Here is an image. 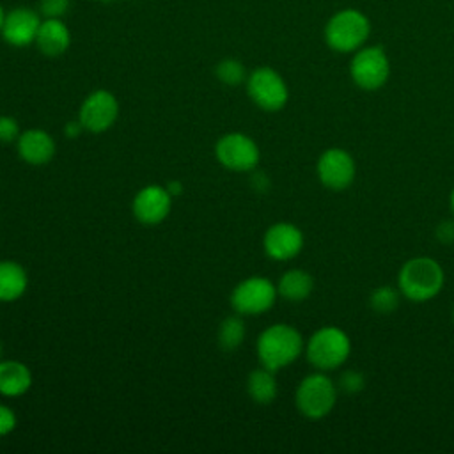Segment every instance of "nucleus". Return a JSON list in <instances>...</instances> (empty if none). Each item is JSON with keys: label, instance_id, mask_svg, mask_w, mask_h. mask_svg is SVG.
<instances>
[{"label": "nucleus", "instance_id": "obj_1", "mask_svg": "<svg viewBox=\"0 0 454 454\" xmlns=\"http://www.w3.org/2000/svg\"><path fill=\"white\" fill-rule=\"evenodd\" d=\"M305 349L301 333L287 323H275L264 328L255 342L259 364L271 371L291 365Z\"/></svg>", "mask_w": 454, "mask_h": 454}, {"label": "nucleus", "instance_id": "obj_2", "mask_svg": "<svg viewBox=\"0 0 454 454\" xmlns=\"http://www.w3.org/2000/svg\"><path fill=\"white\" fill-rule=\"evenodd\" d=\"M445 284V273L438 261L426 255L408 259L397 275V289L410 301L422 303L433 300Z\"/></svg>", "mask_w": 454, "mask_h": 454}, {"label": "nucleus", "instance_id": "obj_3", "mask_svg": "<svg viewBox=\"0 0 454 454\" xmlns=\"http://www.w3.org/2000/svg\"><path fill=\"white\" fill-rule=\"evenodd\" d=\"M305 356L317 371H333L346 364L351 355V339L339 326L317 328L305 342Z\"/></svg>", "mask_w": 454, "mask_h": 454}, {"label": "nucleus", "instance_id": "obj_4", "mask_svg": "<svg viewBox=\"0 0 454 454\" xmlns=\"http://www.w3.org/2000/svg\"><path fill=\"white\" fill-rule=\"evenodd\" d=\"M337 395V383H333V380L326 376L325 371H316L307 374L298 383L294 392V404L303 417L310 420H319L333 410Z\"/></svg>", "mask_w": 454, "mask_h": 454}, {"label": "nucleus", "instance_id": "obj_5", "mask_svg": "<svg viewBox=\"0 0 454 454\" xmlns=\"http://www.w3.org/2000/svg\"><path fill=\"white\" fill-rule=\"evenodd\" d=\"M371 34L369 18L356 9L335 12L325 27L326 44L339 53H351L364 46Z\"/></svg>", "mask_w": 454, "mask_h": 454}, {"label": "nucleus", "instance_id": "obj_6", "mask_svg": "<svg viewBox=\"0 0 454 454\" xmlns=\"http://www.w3.org/2000/svg\"><path fill=\"white\" fill-rule=\"evenodd\" d=\"M349 76L362 90L381 89L390 76V62L381 46H362L349 62Z\"/></svg>", "mask_w": 454, "mask_h": 454}, {"label": "nucleus", "instance_id": "obj_7", "mask_svg": "<svg viewBox=\"0 0 454 454\" xmlns=\"http://www.w3.org/2000/svg\"><path fill=\"white\" fill-rule=\"evenodd\" d=\"M247 92L250 99L266 112L282 110L289 99L287 83L268 66L257 67L247 76Z\"/></svg>", "mask_w": 454, "mask_h": 454}, {"label": "nucleus", "instance_id": "obj_8", "mask_svg": "<svg viewBox=\"0 0 454 454\" xmlns=\"http://www.w3.org/2000/svg\"><path fill=\"white\" fill-rule=\"evenodd\" d=\"M277 296V286L270 278L248 277L234 287L231 305L239 316H259L275 305Z\"/></svg>", "mask_w": 454, "mask_h": 454}, {"label": "nucleus", "instance_id": "obj_9", "mask_svg": "<svg viewBox=\"0 0 454 454\" xmlns=\"http://www.w3.org/2000/svg\"><path fill=\"white\" fill-rule=\"evenodd\" d=\"M215 156L229 170L248 172L257 167L261 151L254 138L245 133L232 131L218 138L215 145Z\"/></svg>", "mask_w": 454, "mask_h": 454}, {"label": "nucleus", "instance_id": "obj_10", "mask_svg": "<svg viewBox=\"0 0 454 454\" xmlns=\"http://www.w3.org/2000/svg\"><path fill=\"white\" fill-rule=\"evenodd\" d=\"M321 184L328 190L340 192L351 186L356 176V163L351 153L342 147H330L323 151L316 165Z\"/></svg>", "mask_w": 454, "mask_h": 454}, {"label": "nucleus", "instance_id": "obj_11", "mask_svg": "<svg viewBox=\"0 0 454 454\" xmlns=\"http://www.w3.org/2000/svg\"><path fill=\"white\" fill-rule=\"evenodd\" d=\"M119 115V101L117 98L105 89L90 92L78 112V121L82 122L85 131L103 133L114 126Z\"/></svg>", "mask_w": 454, "mask_h": 454}, {"label": "nucleus", "instance_id": "obj_12", "mask_svg": "<svg viewBox=\"0 0 454 454\" xmlns=\"http://www.w3.org/2000/svg\"><path fill=\"white\" fill-rule=\"evenodd\" d=\"M305 238L298 225L291 222H277L270 225L262 238L264 252L273 261H291L303 248Z\"/></svg>", "mask_w": 454, "mask_h": 454}, {"label": "nucleus", "instance_id": "obj_13", "mask_svg": "<svg viewBox=\"0 0 454 454\" xmlns=\"http://www.w3.org/2000/svg\"><path fill=\"white\" fill-rule=\"evenodd\" d=\"M172 207V195L165 186L147 184L133 199L131 211L144 225H156L163 222Z\"/></svg>", "mask_w": 454, "mask_h": 454}, {"label": "nucleus", "instance_id": "obj_14", "mask_svg": "<svg viewBox=\"0 0 454 454\" xmlns=\"http://www.w3.org/2000/svg\"><path fill=\"white\" fill-rule=\"evenodd\" d=\"M39 14L30 7H14L9 12H5L4 25L0 35L5 43L16 48L28 46L35 43V35L41 25Z\"/></svg>", "mask_w": 454, "mask_h": 454}, {"label": "nucleus", "instance_id": "obj_15", "mask_svg": "<svg viewBox=\"0 0 454 454\" xmlns=\"http://www.w3.org/2000/svg\"><path fill=\"white\" fill-rule=\"evenodd\" d=\"M16 149L23 161L30 165H44L55 154V142L48 131L30 128L20 133L16 140Z\"/></svg>", "mask_w": 454, "mask_h": 454}, {"label": "nucleus", "instance_id": "obj_16", "mask_svg": "<svg viewBox=\"0 0 454 454\" xmlns=\"http://www.w3.org/2000/svg\"><path fill=\"white\" fill-rule=\"evenodd\" d=\"M35 44L46 57H59L67 51L71 44V34L60 18H44L39 25Z\"/></svg>", "mask_w": 454, "mask_h": 454}, {"label": "nucleus", "instance_id": "obj_17", "mask_svg": "<svg viewBox=\"0 0 454 454\" xmlns=\"http://www.w3.org/2000/svg\"><path fill=\"white\" fill-rule=\"evenodd\" d=\"M32 385L30 369L20 360H0V394L5 397H20Z\"/></svg>", "mask_w": 454, "mask_h": 454}, {"label": "nucleus", "instance_id": "obj_18", "mask_svg": "<svg viewBox=\"0 0 454 454\" xmlns=\"http://www.w3.org/2000/svg\"><path fill=\"white\" fill-rule=\"evenodd\" d=\"M312 289H314V278L309 271H305L301 268L287 270L277 284L278 296L291 303L305 301L310 296Z\"/></svg>", "mask_w": 454, "mask_h": 454}, {"label": "nucleus", "instance_id": "obj_19", "mask_svg": "<svg viewBox=\"0 0 454 454\" xmlns=\"http://www.w3.org/2000/svg\"><path fill=\"white\" fill-rule=\"evenodd\" d=\"M28 286L27 271L16 261H0V301H16Z\"/></svg>", "mask_w": 454, "mask_h": 454}, {"label": "nucleus", "instance_id": "obj_20", "mask_svg": "<svg viewBox=\"0 0 454 454\" xmlns=\"http://www.w3.org/2000/svg\"><path fill=\"white\" fill-rule=\"evenodd\" d=\"M247 392L250 399L255 401L257 404L273 403L278 392L275 371L266 369L262 365L259 369H254L247 378Z\"/></svg>", "mask_w": 454, "mask_h": 454}, {"label": "nucleus", "instance_id": "obj_21", "mask_svg": "<svg viewBox=\"0 0 454 454\" xmlns=\"http://www.w3.org/2000/svg\"><path fill=\"white\" fill-rule=\"evenodd\" d=\"M245 339V323L239 316L225 317L218 326V344L225 351H232L241 346Z\"/></svg>", "mask_w": 454, "mask_h": 454}, {"label": "nucleus", "instance_id": "obj_22", "mask_svg": "<svg viewBox=\"0 0 454 454\" xmlns=\"http://www.w3.org/2000/svg\"><path fill=\"white\" fill-rule=\"evenodd\" d=\"M401 301V293L397 287L392 286H380L369 296V305L376 314L387 316L392 314Z\"/></svg>", "mask_w": 454, "mask_h": 454}, {"label": "nucleus", "instance_id": "obj_23", "mask_svg": "<svg viewBox=\"0 0 454 454\" xmlns=\"http://www.w3.org/2000/svg\"><path fill=\"white\" fill-rule=\"evenodd\" d=\"M216 78L225 85H239L247 80L245 66L236 59H223L215 67Z\"/></svg>", "mask_w": 454, "mask_h": 454}, {"label": "nucleus", "instance_id": "obj_24", "mask_svg": "<svg viewBox=\"0 0 454 454\" xmlns=\"http://www.w3.org/2000/svg\"><path fill=\"white\" fill-rule=\"evenodd\" d=\"M339 390H342L344 394H358L364 390L365 387V378L360 371L355 369H348L344 372H340L339 381H337Z\"/></svg>", "mask_w": 454, "mask_h": 454}, {"label": "nucleus", "instance_id": "obj_25", "mask_svg": "<svg viewBox=\"0 0 454 454\" xmlns=\"http://www.w3.org/2000/svg\"><path fill=\"white\" fill-rule=\"evenodd\" d=\"M20 124L11 115H0V144L16 142L20 137Z\"/></svg>", "mask_w": 454, "mask_h": 454}, {"label": "nucleus", "instance_id": "obj_26", "mask_svg": "<svg viewBox=\"0 0 454 454\" xmlns=\"http://www.w3.org/2000/svg\"><path fill=\"white\" fill-rule=\"evenodd\" d=\"M69 7V0H41L39 11L44 18H60Z\"/></svg>", "mask_w": 454, "mask_h": 454}, {"label": "nucleus", "instance_id": "obj_27", "mask_svg": "<svg viewBox=\"0 0 454 454\" xmlns=\"http://www.w3.org/2000/svg\"><path fill=\"white\" fill-rule=\"evenodd\" d=\"M16 413L7 404H0V436L9 434L16 427Z\"/></svg>", "mask_w": 454, "mask_h": 454}, {"label": "nucleus", "instance_id": "obj_28", "mask_svg": "<svg viewBox=\"0 0 454 454\" xmlns=\"http://www.w3.org/2000/svg\"><path fill=\"white\" fill-rule=\"evenodd\" d=\"M434 236L442 245L454 243V220H443L436 225Z\"/></svg>", "mask_w": 454, "mask_h": 454}, {"label": "nucleus", "instance_id": "obj_29", "mask_svg": "<svg viewBox=\"0 0 454 454\" xmlns=\"http://www.w3.org/2000/svg\"><path fill=\"white\" fill-rule=\"evenodd\" d=\"M64 131H66V135H67V137L74 138V137H78V135L83 131V126H82V122H80V121H69V122L66 124Z\"/></svg>", "mask_w": 454, "mask_h": 454}, {"label": "nucleus", "instance_id": "obj_30", "mask_svg": "<svg viewBox=\"0 0 454 454\" xmlns=\"http://www.w3.org/2000/svg\"><path fill=\"white\" fill-rule=\"evenodd\" d=\"M167 190H168V193L174 197L176 193H181V183L179 181H172V183H168V186H165Z\"/></svg>", "mask_w": 454, "mask_h": 454}, {"label": "nucleus", "instance_id": "obj_31", "mask_svg": "<svg viewBox=\"0 0 454 454\" xmlns=\"http://www.w3.org/2000/svg\"><path fill=\"white\" fill-rule=\"evenodd\" d=\"M449 206H450V211H452V215H454V188H452V192H450V195H449Z\"/></svg>", "mask_w": 454, "mask_h": 454}, {"label": "nucleus", "instance_id": "obj_32", "mask_svg": "<svg viewBox=\"0 0 454 454\" xmlns=\"http://www.w3.org/2000/svg\"><path fill=\"white\" fill-rule=\"evenodd\" d=\"M4 18H5V11L4 7L0 5V32H2V25H4Z\"/></svg>", "mask_w": 454, "mask_h": 454}, {"label": "nucleus", "instance_id": "obj_33", "mask_svg": "<svg viewBox=\"0 0 454 454\" xmlns=\"http://www.w3.org/2000/svg\"><path fill=\"white\" fill-rule=\"evenodd\" d=\"M452 325H454V307H452Z\"/></svg>", "mask_w": 454, "mask_h": 454}]
</instances>
